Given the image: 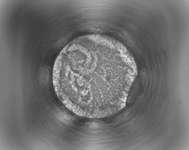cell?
<instances>
[{"label":"cell","instance_id":"6da1fadb","mask_svg":"<svg viewBox=\"0 0 189 150\" xmlns=\"http://www.w3.org/2000/svg\"><path fill=\"white\" fill-rule=\"evenodd\" d=\"M138 74L130 53L109 38L95 36L76 39L55 61L52 79L65 105L80 116H108L125 105Z\"/></svg>","mask_w":189,"mask_h":150}]
</instances>
